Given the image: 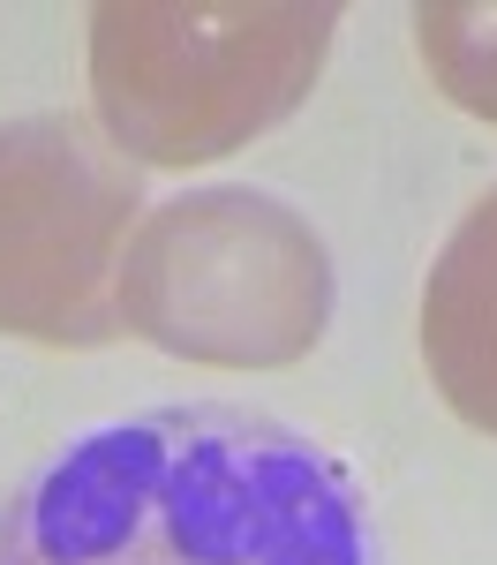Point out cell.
<instances>
[{
  "label": "cell",
  "mask_w": 497,
  "mask_h": 565,
  "mask_svg": "<svg viewBox=\"0 0 497 565\" xmlns=\"http://www.w3.org/2000/svg\"><path fill=\"white\" fill-rule=\"evenodd\" d=\"M0 565H385L310 430L234 399L98 423L0 498Z\"/></svg>",
  "instance_id": "6da1fadb"
},
{
  "label": "cell",
  "mask_w": 497,
  "mask_h": 565,
  "mask_svg": "<svg viewBox=\"0 0 497 565\" xmlns=\"http://www.w3.org/2000/svg\"><path fill=\"white\" fill-rule=\"evenodd\" d=\"M143 181L84 114L0 121V332L106 348L121 332V257Z\"/></svg>",
  "instance_id": "277c9868"
},
{
  "label": "cell",
  "mask_w": 497,
  "mask_h": 565,
  "mask_svg": "<svg viewBox=\"0 0 497 565\" xmlns=\"http://www.w3.org/2000/svg\"><path fill=\"white\" fill-rule=\"evenodd\" d=\"M114 302L121 332L181 362L287 370L332 324V249L271 189H188L136 226Z\"/></svg>",
  "instance_id": "3957f363"
},
{
  "label": "cell",
  "mask_w": 497,
  "mask_h": 565,
  "mask_svg": "<svg viewBox=\"0 0 497 565\" xmlns=\"http://www.w3.org/2000/svg\"><path fill=\"white\" fill-rule=\"evenodd\" d=\"M414 45L430 84L445 90L460 114L497 121V0H422L414 8Z\"/></svg>",
  "instance_id": "8992f818"
},
{
  "label": "cell",
  "mask_w": 497,
  "mask_h": 565,
  "mask_svg": "<svg viewBox=\"0 0 497 565\" xmlns=\"http://www.w3.org/2000/svg\"><path fill=\"white\" fill-rule=\"evenodd\" d=\"M422 362L452 415L497 437V189L467 204L422 279Z\"/></svg>",
  "instance_id": "5b68a950"
},
{
  "label": "cell",
  "mask_w": 497,
  "mask_h": 565,
  "mask_svg": "<svg viewBox=\"0 0 497 565\" xmlns=\"http://www.w3.org/2000/svg\"><path fill=\"white\" fill-rule=\"evenodd\" d=\"M332 31V0H98L90 106L129 167H204L310 98Z\"/></svg>",
  "instance_id": "7a4b0ae2"
}]
</instances>
